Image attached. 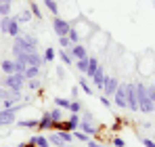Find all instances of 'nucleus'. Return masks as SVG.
Returning a JSON list of instances; mask_svg holds the SVG:
<instances>
[{
  "label": "nucleus",
  "instance_id": "cd10ccee",
  "mask_svg": "<svg viewBox=\"0 0 155 147\" xmlns=\"http://www.w3.org/2000/svg\"><path fill=\"white\" fill-rule=\"evenodd\" d=\"M29 11H31V15H34V17L42 19V11H40V9H38V4H36V2H31V0H29Z\"/></svg>",
  "mask_w": 155,
  "mask_h": 147
},
{
  "label": "nucleus",
  "instance_id": "ea45409f",
  "mask_svg": "<svg viewBox=\"0 0 155 147\" xmlns=\"http://www.w3.org/2000/svg\"><path fill=\"white\" fill-rule=\"evenodd\" d=\"M69 95H71V101H76L78 95H80V88H78V86H71V93H69Z\"/></svg>",
  "mask_w": 155,
  "mask_h": 147
},
{
  "label": "nucleus",
  "instance_id": "6ab92c4d",
  "mask_svg": "<svg viewBox=\"0 0 155 147\" xmlns=\"http://www.w3.org/2000/svg\"><path fill=\"white\" fill-rule=\"evenodd\" d=\"M57 132H59V137H61V141L65 145H69L74 141V132H69V130H57Z\"/></svg>",
  "mask_w": 155,
  "mask_h": 147
},
{
  "label": "nucleus",
  "instance_id": "dca6fc26",
  "mask_svg": "<svg viewBox=\"0 0 155 147\" xmlns=\"http://www.w3.org/2000/svg\"><path fill=\"white\" fill-rule=\"evenodd\" d=\"M13 15H6V17H2L0 19V32H4V34H8V29H11V23H13Z\"/></svg>",
  "mask_w": 155,
  "mask_h": 147
},
{
  "label": "nucleus",
  "instance_id": "f704fd0d",
  "mask_svg": "<svg viewBox=\"0 0 155 147\" xmlns=\"http://www.w3.org/2000/svg\"><path fill=\"white\" fill-rule=\"evenodd\" d=\"M11 95H13V91H11V88H6V86H4V88H0V101L8 99Z\"/></svg>",
  "mask_w": 155,
  "mask_h": 147
},
{
  "label": "nucleus",
  "instance_id": "f03ea898",
  "mask_svg": "<svg viewBox=\"0 0 155 147\" xmlns=\"http://www.w3.org/2000/svg\"><path fill=\"white\" fill-rule=\"evenodd\" d=\"M15 44L21 46L25 53L38 50V40H36V36H31V34H19V36H15Z\"/></svg>",
  "mask_w": 155,
  "mask_h": 147
},
{
  "label": "nucleus",
  "instance_id": "20e7f679",
  "mask_svg": "<svg viewBox=\"0 0 155 147\" xmlns=\"http://www.w3.org/2000/svg\"><path fill=\"white\" fill-rule=\"evenodd\" d=\"M52 29H54L57 36H67L69 29H71V23H69L67 19H61L59 15H54V19H52Z\"/></svg>",
  "mask_w": 155,
  "mask_h": 147
},
{
  "label": "nucleus",
  "instance_id": "de8ad7c7",
  "mask_svg": "<svg viewBox=\"0 0 155 147\" xmlns=\"http://www.w3.org/2000/svg\"><path fill=\"white\" fill-rule=\"evenodd\" d=\"M63 147H74V145H63Z\"/></svg>",
  "mask_w": 155,
  "mask_h": 147
},
{
  "label": "nucleus",
  "instance_id": "4c0bfd02",
  "mask_svg": "<svg viewBox=\"0 0 155 147\" xmlns=\"http://www.w3.org/2000/svg\"><path fill=\"white\" fill-rule=\"evenodd\" d=\"M111 145H113V147H124L126 143H124V139H120V137H115V139H111Z\"/></svg>",
  "mask_w": 155,
  "mask_h": 147
},
{
  "label": "nucleus",
  "instance_id": "72a5a7b5",
  "mask_svg": "<svg viewBox=\"0 0 155 147\" xmlns=\"http://www.w3.org/2000/svg\"><path fill=\"white\" fill-rule=\"evenodd\" d=\"M74 139H78V141H88V135L82 132V130H74Z\"/></svg>",
  "mask_w": 155,
  "mask_h": 147
},
{
  "label": "nucleus",
  "instance_id": "1a4fd4ad",
  "mask_svg": "<svg viewBox=\"0 0 155 147\" xmlns=\"http://www.w3.org/2000/svg\"><path fill=\"white\" fill-rule=\"evenodd\" d=\"M38 130H52L51 109H48V111H42V118L38 120Z\"/></svg>",
  "mask_w": 155,
  "mask_h": 147
},
{
  "label": "nucleus",
  "instance_id": "7c9ffc66",
  "mask_svg": "<svg viewBox=\"0 0 155 147\" xmlns=\"http://www.w3.org/2000/svg\"><path fill=\"white\" fill-rule=\"evenodd\" d=\"M59 44H61V49H69L74 42L69 40V36H59Z\"/></svg>",
  "mask_w": 155,
  "mask_h": 147
},
{
  "label": "nucleus",
  "instance_id": "c85d7f7f",
  "mask_svg": "<svg viewBox=\"0 0 155 147\" xmlns=\"http://www.w3.org/2000/svg\"><path fill=\"white\" fill-rule=\"evenodd\" d=\"M48 141H51L52 145H57V147H63V145H65V143L61 141V137H59V132H52L51 137H48Z\"/></svg>",
  "mask_w": 155,
  "mask_h": 147
},
{
  "label": "nucleus",
  "instance_id": "79ce46f5",
  "mask_svg": "<svg viewBox=\"0 0 155 147\" xmlns=\"http://www.w3.org/2000/svg\"><path fill=\"white\" fill-rule=\"evenodd\" d=\"M143 145L145 147H155V143L151 141V139H143Z\"/></svg>",
  "mask_w": 155,
  "mask_h": 147
},
{
  "label": "nucleus",
  "instance_id": "0eeeda50",
  "mask_svg": "<svg viewBox=\"0 0 155 147\" xmlns=\"http://www.w3.org/2000/svg\"><path fill=\"white\" fill-rule=\"evenodd\" d=\"M117 86H120V80L113 78V76H107V78H105V84H103V93L111 97V95H115Z\"/></svg>",
  "mask_w": 155,
  "mask_h": 147
},
{
  "label": "nucleus",
  "instance_id": "393cba45",
  "mask_svg": "<svg viewBox=\"0 0 155 147\" xmlns=\"http://www.w3.org/2000/svg\"><path fill=\"white\" fill-rule=\"evenodd\" d=\"M31 17H34V15H31V11H23V13H21V15H17V21H19V23H29V19H31Z\"/></svg>",
  "mask_w": 155,
  "mask_h": 147
},
{
  "label": "nucleus",
  "instance_id": "37998d69",
  "mask_svg": "<svg viewBox=\"0 0 155 147\" xmlns=\"http://www.w3.org/2000/svg\"><path fill=\"white\" fill-rule=\"evenodd\" d=\"M101 103H103L105 107H111V101H109V97H101Z\"/></svg>",
  "mask_w": 155,
  "mask_h": 147
},
{
  "label": "nucleus",
  "instance_id": "4be33fe9",
  "mask_svg": "<svg viewBox=\"0 0 155 147\" xmlns=\"http://www.w3.org/2000/svg\"><path fill=\"white\" fill-rule=\"evenodd\" d=\"M17 126L19 128H38V120H19Z\"/></svg>",
  "mask_w": 155,
  "mask_h": 147
},
{
  "label": "nucleus",
  "instance_id": "2f4dec72",
  "mask_svg": "<svg viewBox=\"0 0 155 147\" xmlns=\"http://www.w3.org/2000/svg\"><path fill=\"white\" fill-rule=\"evenodd\" d=\"M69 111H71V114H80V111H82V103H80V101H71V105H69Z\"/></svg>",
  "mask_w": 155,
  "mask_h": 147
},
{
  "label": "nucleus",
  "instance_id": "473e14b6",
  "mask_svg": "<svg viewBox=\"0 0 155 147\" xmlns=\"http://www.w3.org/2000/svg\"><path fill=\"white\" fill-rule=\"evenodd\" d=\"M67 36H69V40H71L74 44H78V40H80V34H78V29H76V27H71Z\"/></svg>",
  "mask_w": 155,
  "mask_h": 147
},
{
  "label": "nucleus",
  "instance_id": "5701e85b",
  "mask_svg": "<svg viewBox=\"0 0 155 147\" xmlns=\"http://www.w3.org/2000/svg\"><path fill=\"white\" fill-rule=\"evenodd\" d=\"M42 57H44V61H46V63H48V61H54V59H57V50L52 49V46H48V49L44 50V55H42Z\"/></svg>",
  "mask_w": 155,
  "mask_h": 147
},
{
  "label": "nucleus",
  "instance_id": "a878e982",
  "mask_svg": "<svg viewBox=\"0 0 155 147\" xmlns=\"http://www.w3.org/2000/svg\"><path fill=\"white\" fill-rule=\"evenodd\" d=\"M78 72L80 74L88 72V57H86V59H78Z\"/></svg>",
  "mask_w": 155,
  "mask_h": 147
},
{
  "label": "nucleus",
  "instance_id": "a18cd8bd",
  "mask_svg": "<svg viewBox=\"0 0 155 147\" xmlns=\"http://www.w3.org/2000/svg\"><path fill=\"white\" fill-rule=\"evenodd\" d=\"M17 147H36V145H34V143L29 141V143H21V145H17Z\"/></svg>",
  "mask_w": 155,
  "mask_h": 147
},
{
  "label": "nucleus",
  "instance_id": "49530a36",
  "mask_svg": "<svg viewBox=\"0 0 155 147\" xmlns=\"http://www.w3.org/2000/svg\"><path fill=\"white\" fill-rule=\"evenodd\" d=\"M0 2H13V0H0Z\"/></svg>",
  "mask_w": 155,
  "mask_h": 147
},
{
  "label": "nucleus",
  "instance_id": "f257e3e1",
  "mask_svg": "<svg viewBox=\"0 0 155 147\" xmlns=\"http://www.w3.org/2000/svg\"><path fill=\"white\" fill-rule=\"evenodd\" d=\"M134 86H136V97H138V111H143V114H153L155 103L149 99V95H147V86H145L143 82H136Z\"/></svg>",
  "mask_w": 155,
  "mask_h": 147
},
{
  "label": "nucleus",
  "instance_id": "6e6552de",
  "mask_svg": "<svg viewBox=\"0 0 155 147\" xmlns=\"http://www.w3.org/2000/svg\"><path fill=\"white\" fill-rule=\"evenodd\" d=\"M15 114H17V105L15 107H4V109H0V122L2 124H13L15 122Z\"/></svg>",
  "mask_w": 155,
  "mask_h": 147
},
{
  "label": "nucleus",
  "instance_id": "e433bc0d",
  "mask_svg": "<svg viewBox=\"0 0 155 147\" xmlns=\"http://www.w3.org/2000/svg\"><path fill=\"white\" fill-rule=\"evenodd\" d=\"M147 95H149V99L155 103V84H149V86H147Z\"/></svg>",
  "mask_w": 155,
  "mask_h": 147
},
{
  "label": "nucleus",
  "instance_id": "2eb2a0df",
  "mask_svg": "<svg viewBox=\"0 0 155 147\" xmlns=\"http://www.w3.org/2000/svg\"><path fill=\"white\" fill-rule=\"evenodd\" d=\"M57 55H59V59H61V63H63V65H74V57H71L65 49H59Z\"/></svg>",
  "mask_w": 155,
  "mask_h": 147
},
{
  "label": "nucleus",
  "instance_id": "f3484780",
  "mask_svg": "<svg viewBox=\"0 0 155 147\" xmlns=\"http://www.w3.org/2000/svg\"><path fill=\"white\" fill-rule=\"evenodd\" d=\"M97 70H99V61H97L94 57H88V72H86V76H88V78H92Z\"/></svg>",
  "mask_w": 155,
  "mask_h": 147
},
{
  "label": "nucleus",
  "instance_id": "aec40b11",
  "mask_svg": "<svg viewBox=\"0 0 155 147\" xmlns=\"http://www.w3.org/2000/svg\"><path fill=\"white\" fill-rule=\"evenodd\" d=\"M54 105H57V107H61V109H69V105H71V99L54 97Z\"/></svg>",
  "mask_w": 155,
  "mask_h": 147
},
{
  "label": "nucleus",
  "instance_id": "c03bdc74",
  "mask_svg": "<svg viewBox=\"0 0 155 147\" xmlns=\"http://www.w3.org/2000/svg\"><path fill=\"white\" fill-rule=\"evenodd\" d=\"M88 147H103L101 143H97V141H88Z\"/></svg>",
  "mask_w": 155,
  "mask_h": 147
},
{
  "label": "nucleus",
  "instance_id": "b1692460",
  "mask_svg": "<svg viewBox=\"0 0 155 147\" xmlns=\"http://www.w3.org/2000/svg\"><path fill=\"white\" fill-rule=\"evenodd\" d=\"M44 6L51 11L52 15H57V13H59V4H57V0H44Z\"/></svg>",
  "mask_w": 155,
  "mask_h": 147
},
{
  "label": "nucleus",
  "instance_id": "f8f14e48",
  "mask_svg": "<svg viewBox=\"0 0 155 147\" xmlns=\"http://www.w3.org/2000/svg\"><path fill=\"white\" fill-rule=\"evenodd\" d=\"M82 132H86L88 137L97 135V128H94V122H86V120H80V126H78Z\"/></svg>",
  "mask_w": 155,
  "mask_h": 147
},
{
  "label": "nucleus",
  "instance_id": "4468645a",
  "mask_svg": "<svg viewBox=\"0 0 155 147\" xmlns=\"http://www.w3.org/2000/svg\"><path fill=\"white\" fill-rule=\"evenodd\" d=\"M29 141H31V143H34L36 147H51V141H48L44 135H34Z\"/></svg>",
  "mask_w": 155,
  "mask_h": 147
},
{
  "label": "nucleus",
  "instance_id": "09e8293b",
  "mask_svg": "<svg viewBox=\"0 0 155 147\" xmlns=\"http://www.w3.org/2000/svg\"><path fill=\"white\" fill-rule=\"evenodd\" d=\"M0 126H4V124H2V122H0Z\"/></svg>",
  "mask_w": 155,
  "mask_h": 147
},
{
  "label": "nucleus",
  "instance_id": "423d86ee",
  "mask_svg": "<svg viewBox=\"0 0 155 147\" xmlns=\"http://www.w3.org/2000/svg\"><path fill=\"white\" fill-rule=\"evenodd\" d=\"M126 95H128V109L138 111V97H136V86L132 82H126Z\"/></svg>",
  "mask_w": 155,
  "mask_h": 147
},
{
  "label": "nucleus",
  "instance_id": "a211bd4d",
  "mask_svg": "<svg viewBox=\"0 0 155 147\" xmlns=\"http://www.w3.org/2000/svg\"><path fill=\"white\" fill-rule=\"evenodd\" d=\"M25 80H31V78H38L40 76V67H36V65H27L25 67Z\"/></svg>",
  "mask_w": 155,
  "mask_h": 147
},
{
  "label": "nucleus",
  "instance_id": "a19ab883",
  "mask_svg": "<svg viewBox=\"0 0 155 147\" xmlns=\"http://www.w3.org/2000/svg\"><path fill=\"white\" fill-rule=\"evenodd\" d=\"M57 76H59V78H61V80H63V78H65V70H63V67H61V65H57Z\"/></svg>",
  "mask_w": 155,
  "mask_h": 147
},
{
  "label": "nucleus",
  "instance_id": "bb28decb",
  "mask_svg": "<svg viewBox=\"0 0 155 147\" xmlns=\"http://www.w3.org/2000/svg\"><path fill=\"white\" fill-rule=\"evenodd\" d=\"M51 118H52V122H61V120H63L61 107H54V109H51Z\"/></svg>",
  "mask_w": 155,
  "mask_h": 147
},
{
  "label": "nucleus",
  "instance_id": "58836bf2",
  "mask_svg": "<svg viewBox=\"0 0 155 147\" xmlns=\"http://www.w3.org/2000/svg\"><path fill=\"white\" fill-rule=\"evenodd\" d=\"M82 120H86V122H94V116H92L90 111H84V114H82Z\"/></svg>",
  "mask_w": 155,
  "mask_h": 147
},
{
  "label": "nucleus",
  "instance_id": "39448f33",
  "mask_svg": "<svg viewBox=\"0 0 155 147\" xmlns=\"http://www.w3.org/2000/svg\"><path fill=\"white\" fill-rule=\"evenodd\" d=\"M115 105L120 107V109H126L128 107V95H126V82H120V86H117V91H115Z\"/></svg>",
  "mask_w": 155,
  "mask_h": 147
},
{
  "label": "nucleus",
  "instance_id": "9b49d317",
  "mask_svg": "<svg viewBox=\"0 0 155 147\" xmlns=\"http://www.w3.org/2000/svg\"><path fill=\"white\" fill-rule=\"evenodd\" d=\"M105 78H107V74H105V70H103V67H101V65H99V70H97V72H94V76H92V78H90V80H92V82H94V86H97V88H101V91H103Z\"/></svg>",
  "mask_w": 155,
  "mask_h": 147
},
{
  "label": "nucleus",
  "instance_id": "9d476101",
  "mask_svg": "<svg viewBox=\"0 0 155 147\" xmlns=\"http://www.w3.org/2000/svg\"><path fill=\"white\" fill-rule=\"evenodd\" d=\"M69 55L74 57V59H86L88 57V53H86V49H84V44H71L69 46Z\"/></svg>",
  "mask_w": 155,
  "mask_h": 147
},
{
  "label": "nucleus",
  "instance_id": "7ed1b4c3",
  "mask_svg": "<svg viewBox=\"0 0 155 147\" xmlns=\"http://www.w3.org/2000/svg\"><path fill=\"white\" fill-rule=\"evenodd\" d=\"M25 82H27V80H25V74H21V72H15V74L6 76V78L2 80V84H4L6 88H11V91H21Z\"/></svg>",
  "mask_w": 155,
  "mask_h": 147
},
{
  "label": "nucleus",
  "instance_id": "ddd939ff",
  "mask_svg": "<svg viewBox=\"0 0 155 147\" xmlns=\"http://www.w3.org/2000/svg\"><path fill=\"white\" fill-rule=\"evenodd\" d=\"M0 67H2V72L6 74V76H11V74L17 72V65H15V61H11V59H4V61H0Z\"/></svg>",
  "mask_w": 155,
  "mask_h": 147
},
{
  "label": "nucleus",
  "instance_id": "412c9836",
  "mask_svg": "<svg viewBox=\"0 0 155 147\" xmlns=\"http://www.w3.org/2000/svg\"><path fill=\"white\" fill-rule=\"evenodd\" d=\"M78 86H80L86 95H92V88H90V84H88V80H86V78H78Z\"/></svg>",
  "mask_w": 155,
  "mask_h": 147
},
{
  "label": "nucleus",
  "instance_id": "c9c22d12",
  "mask_svg": "<svg viewBox=\"0 0 155 147\" xmlns=\"http://www.w3.org/2000/svg\"><path fill=\"white\" fill-rule=\"evenodd\" d=\"M27 86L36 91V88H40V80H38V78H31V80H27Z\"/></svg>",
  "mask_w": 155,
  "mask_h": 147
},
{
  "label": "nucleus",
  "instance_id": "c756f323",
  "mask_svg": "<svg viewBox=\"0 0 155 147\" xmlns=\"http://www.w3.org/2000/svg\"><path fill=\"white\" fill-rule=\"evenodd\" d=\"M11 15V2H0V17Z\"/></svg>",
  "mask_w": 155,
  "mask_h": 147
}]
</instances>
